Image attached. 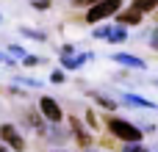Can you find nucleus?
I'll return each instance as SVG.
<instances>
[{
	"label": "nucleus",
	"instance_id": "nucleus-1",
	"mask_svg": "<svg viewBox=\"0 0 158 152\" xmlns=\"http://www.w3.org/2000/svg\"><path fill=\"white\" fill-rule=\"evenodd\" d=\"M108 130H111L117 138H122V141H142V130H139L136 125L125 122V119L111 116V119H108Z\"/></svg>",
	"mask_w": 158,
	"mask_h": 152
},
{
	"label": "nucleus",
	"instance_id": "nucleus-2",
	"mask_svg": "<svg viewBox=\"0 0 158 152\" xmlns=\"http://www.w3.org/2000/svg\"><path fill=\"white\" fill-rule=\"evenodd\" d=\"M119 6H122V0H97L94 6H89L86 19H89V22H100V19H106V17L117 14V11H119Z\"/></svg>",
	"mask_w": 158,
	"mask_h": 152
},
{
	"label": "nucleus",
	"instance_id": "nucleus-3",
	"mask_svg": "<svg viewBox=\"0 0 158 152\" xmlns=\"http://www.w3.org/2000/svg\"><path fill=\"white\" fill-rule=\"evenodd\" d=\"M0 138H3V144H8L14 152L25 150V138L19 136V130H17L14 125H0Z\"/></svg>",
	"mask_w": 158,
	"mask_h": 152
},
{
	"label": "nucleus",
	"instance_id": "nucleus-4",
	"mask_svg": "<svg viewBox=\"0 0 158 152\" xmlns=\"http://www.w3.org/2000/svg\"><path fill=\"white\" fill-rule=\"evenodd\" d=\"M39 111H42V116H44L47 122H61V105H58L56 100L42 97V100H39Z\"/></svg>",
	"mask_w": 158,
	"mask_h": 152
},
{
	"label": "nucleus",
	"instance_id": "nucleus-5",
	"mask_svg": "<svg viewBox=\"0 0 158 152\" xmlns=\"http://www.w3.org/2000/svg\"><path fill=\"white\" fill-rule=\"evenodd\" d=\"M69 130L75 133V138H78V144H83V147H89V141H92V136H89V130L78 122V119H72L69 122Z\"/></svg>",
	"mask_w": 158,
	"mask_h": 152
},
{
	"label": "nucleus",
	"instance_id": "nucleus-6",
	"mask_svg": "<svg viewBox=\"0 0 158 152\" xmlns=\"http://www.w3.org/2000/svg\"><path fill=\"white\" fill-rule=\"evenodd\" d=\"M114 61H117V64H128V66H136V69H144V61H142V58H136V55L114 53Z\"/></svg>",
	"mask_w": 158,
	"mask_h": 152
},
{
	"label": "nucleus",
	"instance_id": "nucleus-7",
	"mask_svg": "<svg viewBox=\"0 0 158 152\" xmlns=\"http://www.w3.org/2000/svg\"><path fill=\"white\" fill-rule=\"evenodd\" d=\"M142 22V14L133 8V11H125V14H119L117 17V25H139Z\"/></svg>",
	"mask_w": 158,
	"mask_h": 152
},
{
	"label": "nucleus",
	"instance_id": "nucleus-8",
	"mask_svg": "<svg viewBox=\"0 0 158 152\" xmlns=\"http://www.w3.org/2000/svg\"><path fill=\"white\" fill-rule=\"evenodd\" d=\"M122 100H125L128 105H139V108H156V105H153L150 100H142V97H136V94H125Z\"/></svg>",
	"mask_w": 158,
	"mask_h": 152
},
{
	"label": "nucleus",
	"instance_id": "nucleus-9",
	"mask_svg": "<svg viewBox=\"0 0 158 152\" xmlns=\"http://www.w3.org/2000/svg\"><path fill=\"white\" fill-rule=\"evenodd\" d=\"M158 6V0H133V8L139 11V14H144V11H153Z\"/></svg>",
	"mask_w": 158,
	"mask_h": 152
},
{
	"label": "nucleus",
	"instance_id": "nucleus-10",
	"mask_svg": "<svg viewBox=\"0 0 158 152\" xmlns=\"http://www.w3.org/2000/svg\"><path fill=\"white\" fill-rule=\"evenodd\" d=\"M106 36H108L111 42H122V39H125V28H114V30H106Z\"/></svg>",
	"mask_w": 158,
	"mask_h": 152
},
{
	"label": "nucleus",
	"instance_id": "nucleus-11",
	"mask_svg": "<svg viewBox=\"0 0 158 152\" xmlns=\"http://www.w3.org/2000/svg\"><path fill=\"white\" fill-rule=\"evenodd\" d=\"M122 152H144V150L139 147V141H128V147H125Z\"/></svg>",
	"mask_w": 158,
	"mask_h": 152
},
{
	"label": "nucleus",
	"instance_id": "nucleus-12",
	"mask_svg": "<svg viewBox=\"0 0 158 152\" xmlns=\"http://www.w3.org/2000/svg\"><path fill=\"white\" fill-rule=\"evenodd\" d=\"M97 0H72V6H78V8H89V6H94Z\"/></svg>",
	"mask_w": 158,
	"mask_h": 152
},
{
	"label": "nucleus",
	"instance_id": "nucleus-13",
	"mask_svg": "<svg viewBox=\"0 0 158 152\" xmlns=\"http://www.w3.org/2000/svg\"><path fill=\"white\" fill-rule=\"evenodd\" d=\"M94 97H97V102H100V105H106V108H114V102H111V100H106V97H100V94H94Z\"/></svg>",
	"mask_w": 158,
	"mask_h": 152
},
{
	"label": "nucleus",
	"instance_id": "nucleus-14",
	"mask_svg": "<svg viewBox=\"0 0 158 152\" xmlns=\"http://www.w3.org/2000/svg\"><path fill=\"white\" fill-rule=\"evenodd\" d=\"M33 6H36V8H50V0H36Z\"/></svg>",
	"mask_w": 158,
	"mask_h": 152
},
{
	"label": "nucleus",
	"instance_id": "nucleus-15",
	"mask_svg": "<svg viewBox=\"0 0 158 152\" xmlns=\"http://www.w3.org/2000/svg\"><path fill=\"white\" fill-rule=\"evenodd\" d=\"M153 47H156V50H158V30H156V33H153Z\"/></svg>",
	"mask_w": 158,
	"mask_h": 152
},
{
	"label": "nucleus",
	"instance_id": "nucleus-16",
	"mask_svg": "<svg viewBox=\"0 0 158 152\" xmlns=\"http://www.w3.org/2000/svg\"><path fill=\"white\" fill-rule=\"evenodd\" d=\"M0 152H8V150H6V144H0Z\"/></svg>",
	"mask_w": 158,
	"mask_h": 152
},
{
	"label": "nucleus",
	"instance_id": "nucleus-17",
	"mask_svg": "<svg viewBox=\"0 0 158 152\" xmlns=\"http://www.w3.org/2000/svg\"><path fill=\"white\" fill-rule=\"evenodd\" d=\"M156 83H158V80H156Z\"/></svg>",
	"mask_w": 158,
	"mask_h": 152
}]
</instances>
